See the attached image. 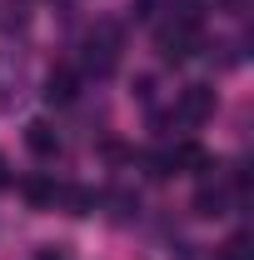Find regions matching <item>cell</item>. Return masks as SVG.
Instances as JSON below:
<instances>
[{
    "mask_svg": "<svg viewBox=\"0 0 254 260\" xmlns=\"http://www.w3.org/2000/svg\"><path fill=\"white\" fill-rule=\"evenodd\" d=\"M20 105V70H10V60H0V115Z\"/></svg>",
    "mask_w": 254,
    "mask_h": 260,
    "instance_id": "obj_6",
    "label": "cell"
},
{
    "mask_svg": "<svg viewBox=\"0 0 254 260\" xmlns=\"http://www.w3.org/2000/svg\"><path fill=\"white\" fill-rule=\"evenodd\" d=\"M5 180H10V175H5V160H0V185H5Z\"/></svg>",
    "mask_w": 254,
    "mask_h": 260,
    "instance_id": "obj_11",
    "label": "cell"
},
{
    "mask_svg": "<svg viewBox=\"0 0 254 260\" xmlns=\"http://www.w3.org/2000/svg\"><path fill=\"white\" fill-rule=\"evenodd\" d=\"M25 145H30V155H40V160H55L60 155V135H55L50 120H30L25 125Z\"/></svg>",
    "mask_w": 254,
    "mask_h": 260,
    "instance_id": "obj_4",
    "label": "cell"
},
{
    "mask_svg": "<svg viewBox=\"0 0 254 260\" xmlns=\"http://www.w3.org/2000/svg\"><path fill=\"white\" fill-rule=\"evenodd\" d=\"M75 85H80V75H75L70 65H60V70H50V80H45V100H50V105H70V100H75Z\"/></svg>",
    "mask_w": 254,
    "mask_h": 260,
    "instance_id": "obj_5",
    "label": "cell"
},
{
    "mask_svg": "<svg viewBox=\"0 0 254 260\" xmlns=\"http://www.w3.org/2000/svg\"><path fill=\"white\" fill-rule=\"evenodd\" d=\"M25 200L30 205H55V185L50 180H25Z\"/></svg>",
    "mask_w": 254,
    "mask_h": 260,
    "instance_id": "obj_7",
    "label": "cell"
},
{
    "mask_svg": "<svg viewBox=\"0 0 254 260\" xmlns=\"http://www.w3.org/2000/svg\"><path fill=\"white\" fill-rule=\"evenodd\" d=\"M35 260H65V250H60V245H45V250H40Z\"/></svg>",
    "mask_w": 254,
    "mask_h": 260,
    "instance_id": "obj_10",
    "label": "cell"
},
{
    "mask_svg": "<svg viewBox=\"0 0 254 260\" xmlns=\"http://www.w3.org/2000/svg\"><path fill=\"white\" fill-rule=\"evenodd\" d=\"M155 45H159V55H164V60H190L194 45H199V20H190V15H175L170 25H159Z\"/></svg>",
    "mask_w": 254,
    "mask_h": 260,
    "instance_id": "obj_2",
    "label": "cell"
},
{
    "mask_svg": "<svg viewBox=\"0 0 254 260\" xmlns=\"http://www.w3.org/2000/svg\"><path fill=\"white\" fill-rule=\"evenodd\" d=\"M120 65V25H110V20H100L90 40H85V70L90 75H110Z\"/></svg>",
    "mask_w": 254,
    "mask_h": 260,
    "instance_id": "obj_1",
    "label": "cell"
},
{
    "mask_svg": "<svg viewBox=\"0 0 254 260\" xmlns=\"http://www.w3.org/2000/svg\"><path fill=\"white\" fill-rule=\"evenodd\" d=\"M215 115V90L209 85H185L180 100H175V120L180 125H204Z\"/></svg>",
    "mask_w": 254,
    "mask_h": 260,
    "instance_id": "obj_3",
    "label": "cell"
},
{
    "mask_svg": "<svg viewBox=\"0 0 254 260\" xmlns=\"http://www.w3.org/2000/svg\"><path fill=\"white\" fill-rule=\"evenodd\" d=\"M215 260H249V240H244V235H234V240H229Z\"/></svg>",
    "mask_w": 254,
    "mask_h": 260,
    "instance_id": "obj_8",
    "label": "cell"
},
{
    "mask_svg": "<svg viewBox=\"0 0 254 260\" xmlns=\"http://www.w3.org/2000/svg\"><path fill=\"white\" fill-rule=\"evenodd\" d=\"M135 95L150 100V95H155V80H150V75H140V80H135Z\"/></svg>",
    "mask_w": 254,
    "mask_h": 260,
    "instance_id": "obj_9",
    "label": "cell"
}]
</instances>
